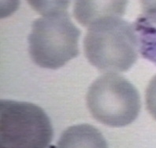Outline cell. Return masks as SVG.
I'll return each mask as SVG.
<instances>
[{
    "mask_svg": "<svg viewBox=\"0 0 156 148\" xmlns=\"http://www.w3.org/2000/svg\"><path fill=\"white\" fill-rule=\"evenodd\" d=\"M84 54L102 72H126L138 58L133 25L120 17H105L92 23L84 39Z\"/></svg>",
    "mask_w": 156,
    "mask_h": 148,
    "instance_id": "6da1fadb",
    "label": "cell"
},
{
    "mask_svg": "<svg viewBox=\"0 0 156 148\" xmlns=\"http://www.w3.org/2000/svg\"><path fill=\"white\" fill-rule=\"evenodd\" d=\"M80 35L67 12L38 18L29 36L31 58L42 68H61L79 54Z\"/></svg>",
    "mask_w": 156,
    "mask_h": 148,
    "instance_id": "7a4b0ae2",
    "label": "cell"
},
{
    "mask_svg": "<svg viewBox=\"0 0 156 148\" xmlns=\"http://www.w3.org/2000/svg\"><path fill=\"white\" fill-rule=\"evenodd\" d=\"M87 106L96 121L111 127H123L133 122L140 111V97L124 76L107 73L91 84Z\"/></svg>",
    "mask_w": 156,
    "mask_h": 148,
    "instance_id": "3957f363",
    "label": "cell"
},
{
    "mask_svg": "<svg viewBox=\"0 0 156 148\" xmlns=\"http://www.w3.org/2000/svg\"><path fill=\"white\" fill-rule=\"evenodd\" d=\"M52 138L51 123L40 106L1 101L0 148H48Z\"/></svg>",
    "mask_w": 156,
    "mask_h": 148,
    "instance_id": "277c9868",
    "label": "cell"
},
{
    "mask_svg": "<svg viewBox=\"0 0 156 148\" xmlns=\"http://www.w3.org/2000/svg\"><path fill=\"white\" fill-rule=\"evenodd\" d=\"M129 0H75L73 15L82 26H90L105 17L125 14Z\"/></svg>",
    "mask_w": 156,
    "mask_h": 148,
    "instance_id": "5b68a950",
    "label": "cell"
},
{
    "mask_svg": "<svg viewBox=\"0 0 156 148\" xmlns=\"http://www.w3.org/2000/svg\"><path fill=\"white\" fill-rule=\"evenodd\" d=\"M55 148H108L104 136L87 124L69 127L63 132Z\"/></svg>",
    "mask_w": 156,
    "mask_h": 148,
    "instance_id": "8992f818",
    "label": "cell"
},
{
    "mask_svg": "<svg viewBox=\"0 0 156 148\" xmlns=\"http://www.w3.org/2000/svg\"><path fill=\"white\" fill-rule=\"evenodd\" d=\"M133 26L140 53L142 57L156 65V25L149 23L140 15L136 20Z\"/></svg>",
    "mask_w": 156,
    "mask_h": 148,
    "instance_id": "52a82bcc",
    "label": "cell"
},
{
    "mask_svg": "<svg viewBox=\"0 0 156 148\" xmlns=\"http://www.w3.org/2000/svg\"><path fill=\"white\" fill-rule=\"evenodd\" d=\"M71 0H27L28 3L40 15L50 16L64 13Z\"/></svg>",
    "mask_w": 156,
    "mask_h": 148,
    "instance_id": "ba28073f",
    "label": "cell"
},
{
    "mask_svg": "<svg viewBox=\"0 0 156 148\" xmlns=\"http://www.w3.org/2000/svg\"><path fill=\"white\" fill-rule=\"evenodd\" d=\"M147 110L156 121V75L150 80L145 94Z\"/></svg>",
    "mask_w": 156,
    "mask_h": 148,
    "instance_id": "9c48e42d",
    "label": "cell"
},
{
    "mask_svg": "<svg viewBox=\"0 0 156 148\" xmlns=\"http://www.w3.org/2000/svg\"><path fill=\"white\" fill-rule=\"evenodd\" d=\"M141 16L153 25H156V0H140Z\"/></svg>",
    "mask_w": 156,
    "mask_h": 148,
    "instance_id": "30bf717a",
    "label": "cell"
}]
</instances>
